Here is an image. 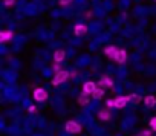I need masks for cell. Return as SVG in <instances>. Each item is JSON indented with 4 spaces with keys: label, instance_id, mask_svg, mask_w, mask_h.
I'll return each mask as SVG.
<instances>
[{
    "label": "cell",
    "instance_id": "obj_15",
    "mask_svg": "<svg viewBox=\"0 0 156 136\" xmlns=\"http://www.w3.org/2000/svg\"><path fill=\"white\" fill-rule=\"evenodd\" d=\"M78 104L80 106H87L89 104V98H87L86 93H81L80 96H78Z\"/></svg>",
    "mask_w": 156,
    "mask_h": 136
},
{
    "label": "cell",
    "instance_id": "obj_12",
    "mask_svg": "<svg viewBox=\"0 0 156 136\" xmlns=\"http://www.w3.org/2000/svg\"><path fill=\"white\" fill-rule=\"evenodd\" d=\"M116 52H118V47L116 46H107L106 49H104V54L109 57V58H115V55H116Z\"/></svg>",
    "mask_w": 156,
    "mask_h": 136
},
{
    "label": "cell",
    "instance_id": "obj_9",
    "mask_svg": "<svg viewBox=\"0 0 156 136\" xmlns=\"http://www.w3.org/2000/svg\"><path fill=\"white\" fill-rule=\"evenodd\" d=\"M86 32H87V26L86 25H76L75 28H73V34L76 35V37H83V35H86Z\"/></svg>",
    "mask_w": 156,
    "mask_h": 136
},
{
    "label": "cell",
    "instance_id": "obj_19",
    "mask_svg": "<svg viewBox=\"0 0 156 136\" xmlns=\"http://www.w3.org/2000/svg\"><path fill=\"white\" fill-rule=\"evenodd\" d=\"M14 3H16V0H3L5 6H14Z\"/></svg>",
    "mask_w": 156,
    "mask_h": 136
},
{
    "label": "cell",
    "instance_id": "obj_10",
    "mask_svg": "<svg viewBox=\"0 0 156 136\" xmlns=\"http://www.w3.org/2000/svg\"><path fill=\"white\" fill-rule=\"evenodd\" d=\"M64 58H66L64 49H57L54 52V63H61V61H64Z\"/></svg>",
    "mask_w": 156,
    "mask_h": 136
},
{
    "label": "cell",
    "instance_id": "obj_16",
    "mask_svg": "<svg viewBox=\"0 0 156 136\" xmlns=\"http://www.w3.org/2000/svg\"><path fill=\"white\" fill-rule=\"evenodd\" d=\"M129 98H130V103H132V104H135V106H136V104H139V103H141V99H142L139 95H130Z\"/></svg>",
    "mask_w": 156,
    "mask_h": 136
},
{
    "label": "cell",
    "instance_id": "obj_2",
    "mask_svg": "<svg viewBox=\"0 0 156 136\" xmlns=\"http://www.w3.org/2000/svg\"><path fill=\"white\" fill-rule=\"evenodd\" d=\"M69 77H70V74H69L67 71H60V72H57L55 77L52 78V86H60V84L66 83Z\"/></svg>",
    "mask_w": 156,
    "mask_h": 136
},
{
    "label": "cell",
    "instance_id": "obj_13",
    "mask_svg": "<svg viewBox=\"0 0 156 136\" xmlns=\"http://www.w3.org/2000/svg\"><path fill=\"white\" fill-rule=\"evenodd\" d=\"M144 104H145L147 107H154V106H156V98L151 96V95H148V96L144 98Z\"/></svg>",
    "mask_w": 156,
    "mask_h": 136
},
{
    "label": "cell",
    "instance_id": "obj_5",
    "mask_svg": "<svg viewBox=\"0 0 156 136\" xmlns=\"http://www.w3.org/2000/svg\"><path fill=\"white\" fill-rule=\"evenodd\" d=\"M127 103H130L129 96H116L115 98V109H124L127 106Z\"/></svg>",
    "mask_w": 156,
    "mask_h": 136
},
{
    "label": "cell",
    "instance_id": "obj_7",
    "mask_svg": "<svg viewBox=\"0 0 156 136\" xmlns=\"http://www.w3.org/2000/svg\"><path fill=\"white\" fill-rule=\"evenodd\" d=\"M97 87H98V86H97L94 81H87V83H84V86H83V93H86V95H92V93L95 92Z\"/></svg>",
    "mask_w": 156,
    "mask_h": 136
},
{
    "label": "cell",
    "instance_id": "obj_6",
    "mask_svg": "<svg viewBox=\"0 0 156 136\" xmlns=\"http://www.w3.org/2000/svg\"><path fill=\"white\" fill-rule=\"evenodd\" d=\"M113 60L116 63H119V64H124L127 61V52H126V49H118V52H116V55H115Z\"/></svg>",
    "mask_w": 156,
    "mask_h": 136
},
{
    "label": "cell",
    "instance_id": "obj_21",
    "mask_svg": "<svg viewBox=\"0 0 156 136\" xmlns=\"http://www.w3.org/2000/svg\"><path fill=\"white\" fill-rule=\"evenodd\" d=\"M54 71H55V74L60 72V71H63L61 67H60V63H55V64H54Z\"/></svg>",
    "mask_w": 156,
    "mask_h": 136
},
{
    "label": "cell",
    "instance_id": "obj_14",
    "mask_svg": "<svg viewBox=\"0 0 156 136\" xmlns=\"http://www.w3.org/2000/svg\"><path fill=\"white\" fill-rule=\"evenodd\" d=\"M103 95H104V89H103V87H100V86H98V87L95 89V92L92 93V96H94L95 99H101V98H103Z\"/></svg>",
    "mask_w": 156,
    "mask_h": 136
},
{
    "label": "cell",
    "instance_id": "obj_17",
    "mask_svg": "<svg viewBox=\"0 0 156 136\" xmlns=\"http://www.w3.org/2000/svg\"><path fill=\"white\" fill-rule=\"evenodd\" d=\"M106 107L107 109H113L115 107V99H107L106 101Z\"/></svg>",
    "mask_w": 156,
    "mask_h": 136
},
{
    "label": "cell",
    "instance_id": "obj_8",
    "mask_svg": "<svg viewBox=\"0 0 156 136\" xmlns=\"http://www.w3.org/2000/svg\"><path fill=\"white\" fill-rule=\"evenodd\" d=\"M12 37H14V32L9 31V29H3L2 32H0V41L2 43H6V41L12 40Z\"/></svg>",
    "mask_w": 156,
    "mask_h": 136
},
{
    "label": "cell",
    "instance_id": "obj_18",
    "mask_svg": "<svg viewBox=\"0 0 156 136\" xmlns=\"http://www.w3.org/2000/svg\"><path fill=\"white\" fill-rule=\"evenodd\" d=\"M150 128H151V130H154V131H156V116H154V118H151V119H150Z\"/></svg>",
    "mask_w": 156,
    "mask_h": 136
},
{
    "label": "cell",
    "instance_id": "obj_22",
    "mask_svg": "<svg viewBox=\"0 0 156 136\" xmlns=\"http://www.w3.org/2000/svg\"><path fill=\"white\" fill-rule=\"evenodd\" d=\"M28 112H29V113H35V112H37L35 106H29V107H28Z\"/></svg>",
    "mask_w": 156,
    "mask_h": 136
},
{
    "label": "cell",
    "instance_id": "obj_3",
    "mask_svg": "<svg viewBox=\"0 0 156 136\" xmlns=\"http://www.w3.org/2000/svg\"><path fill=\"white\" fill-rule=\"evenodd\" d=\"M34 99H35L37 103L46 101V99H48V90L43 89V87H37V89L34 90Z\"/></svg>",
    "mask_w": 156,
    "mask_h": 136
},
{
    "label": "cell",
    "instance_id": "obj_4",
    "mask_svg": "<svg viewBox=\"0 0 156 136\" xmlns=\"http://www.w3.org/2000/svg\"><path fill=\"white\" fill-rule=\"evenodd\" d=\"M98 86L103 87V89H110L113 86V80L110 77H107V75H103L100 78V81H98Z\"/></svg>",
    "mask_w": 156,
    "mask_h": 136
},
{
    "label": "cell",
    "instance_id": "obj_20",
    "mask_svg": "<svg viewBox=\"0 0 156 136\" xmlns=\"http://www.w3.org/2000/svg\"><path fill=\"white\" fill-rule=\"evenodd\" d=\"M72 3V0H60V5L61 6H67V5H70Z\"/></svg>",
    "mask_w": 156,
    "mask_h": 136
},
{
    "label": "cell",
    "instance_id": "obj_11",
    "mask_svg": "<svg viewBox=\"0 0 156 136\" xmlns=\"http://www.w3.org/2000/svg\"><path fill=\"white\" fill-rule=\"evenodd\" d=\"M98 118H100L101 121H110V118H112L110 109H103V110H100V112H98Z\"/></svg>",
    "mask_w": 156,
    "mask_h": 136
},
{
    "label": "cell",
    "instance_id": "obj_1",
    "mask_svg": "<svg viewBox=\"0 0 156 136\" xmlns=\"http://www.w3.org/2000/svg\"><path fill=\"white\" fill-rule=\"evenodd\" d=\"M64 128H66V131L69 134H78V133H81V130H83L81 124L76 122V121H67Z\"/></svg>",
    "mask_w": 156,
    "mask_h": 136
},
{
    "label": "cell",
    "instance_id": "obj_23",
    "mask_svg": "<svg viewBox=\"0 0 156 136\" xmlns=\"http://www.w3.org/2000/svg\"><path fill=\"white\" fill-rule=\"evenodd\" d=\"M141 136H151V133H150V130H142Z\"/></svg>",
    "mask_w": 156,
    "mask_h": 136
}]
</instances>
